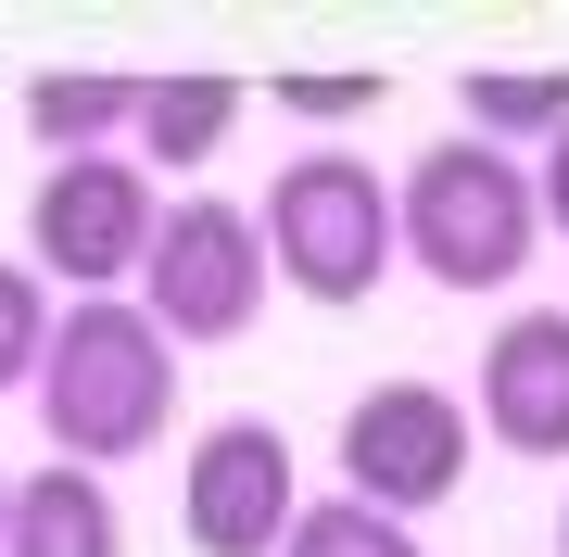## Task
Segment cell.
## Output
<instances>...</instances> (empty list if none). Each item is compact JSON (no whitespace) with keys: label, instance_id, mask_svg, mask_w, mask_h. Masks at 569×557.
Instances as JSON below:
<instances>
[{"label":"cell","instance_id":"cell-1","mask_svg":"<svg viewBox=\"0 0 569 557\" xmlns=\"http://www.w3.org/2000/svg\"><path fill=\"white\" fill-rule=\"evenodd\" d=\"M39 418H51V444H63V469H127L140 444H164V418H178V342L152 330L127 291H89V305H63L51 317V342H39Z\"/></svg>","mask_w":569,"mask_h":557},{"label":"cell","instance_id":"cell-2","mask_svg":"<svg viewBox=\"0 0 569 557\" xmlns=\"http://www.w3.org/2000/svg\"><path fill=\"white\" fill-rule=\"evenodd\" d=\"M545 241L531 216V166L519 152H481V140H430L418 178L392 190V253H418L443 291H507Z\"/></svg>","mask_w":569,"mask_h":557},{"label":"cell","instance_id":"cell-3","mask_svg":"<svg viewBox=\"0 0 569 557\" xmlns=\"http://www.w3.org/2000/svg\"><path fill=\"white\" fill-rule=\"evenodd\" d=\"M253 241H266V279H291L305 305H367L392 267V190L355 166V152H305V166H279V190H266V216H253Z\"/></svg>","mask_w":569,"mask_h":557},{"label":"cell","instance_id":"cell-4","mask_svg":"<svg viewBox=\"0 0 569 557\" xmlns=\"http://www.w3.org/2000/svg\"><path fill=\"white\" fill-rule=\"evenodd\" d=\"M127 305L152 317L164 342H241L266 317V241L228 190H190V203L152 216V253H140V291Z\"/></svg>","mask_w":569,"mask_h":557},{"label":"cell","instance_id":"cell-5","mask_svg":"<svg viewBox=\"0 0 569 557\" xmlns=\"http://www.w3.org/2000/svg\"><path fill=\"white\" fill-rule=\"evenodd\" d=\"M468 444H481V431H468V406L443 380H380V392L342 406V495L418 533V519L468 481Z\"/></svg>","mask_w":569,"mask_h":557},{"label":"cell","instance_id":"cell-6","mask_svg":"<svg viewBox=\"0 0 569 557\" xmlns=\"http://www.w3.org/2000/svg\"><path fill=\"white\" fill-rule=\"evenodd\" d=\"M152 216H164V190L127 166V152H63V166L39 178V203H26V253H39V279H63L89 305V291L140 279Z\"/></svg>","mask_w":569,"mask_h":557},{"label":"cell","instance_id":"cell-7","mask_svg":"<svg viewBox=\"0 0 569 557\" xmlns=\"http://www.w3.org/2000/svg\"><path fill=\"white\" fill-rule=\"evenodd\" d=\"M291 507H305V469H291L279 418H216L178 469V533L203 557H279Z\"/></svg>","mask_w":569,"mask_h":557},{"label":"cell","instance_id":"cell-8","mask_svg":"<svg viewBox=\"0 0 569 557\" xmlns=\"http://www.w3.org/2000/svg\"><path fill=\"white\" fill-rule=\"evenodd\" d=\"M507 456H569V305H519L481 342V418Z\"/></svg>","mask_w":569,"mask_h":557},{"label":"cell","instance_id":"cell-9","mask_svg":"<svg viewBox=\"0 0 569 557\" xmlns=\"http://www.w3.org/2000/svg\"><path fill=\"white\" fill-rule=\"evenodd\" d=\"M228 127H241V89H228V77H140V102H127V140H140V152H127V166L164 190L178 166H216Z\"/></svg>","mask_w":569,"mask_h":557},{"label":"cell","instance_id":"cell-10","mask_svg":"<svg viewBox=\"0 0 569 557\" xmlns=\"http://www.w3.org/2000/svg\"><path fill=\"white\" fill-rule=\"evenodd\" d=\"M0 557H127V519H114V495L89 469H26Z\"/></svg>","mask_w":569,"mask_h":557},{"label":"cell","instance_id":"cell-11","mask_svg":"<svg viewBox=\"0 0 569 557\" xmlns=\"http://www.w3.org/2000/svg\"><path fill=\"white\" fill-rule=\"evenodd\" d=\"M456 115H468L456 140H481V152H519V140L545 152L569 127V63H481V77L456 89Z\"/></svg>","mask_w":569,"mask_h":557},{"label":"cell","instance_id":"cell-12","mask_svg":"<svg viewBox=\"0 0 569 557\" xmlns=\"http://www.w3.org/2000/svg\"><path fill=\"white\" fill-rule=\"evenodd\" d=\"M127 102H140V77H39L26 89V140L51 152H114V127H127Z\"/></svg>","mask_w":569,"mask_h":557},{"label":"cell","instance_id":"cell-13","mask_svg":"<svg viewBox=\"0 0 569 557\" xmlns=\"http://www.w3.org/2000/svg\"><path fill=\"white\" fill-rule=\"evenodd\" d=\"M279 557H418V533L380 519V507H355V495H317V507H291Z\"/></svg>","mask_w":569,"mask_h":557},{"label":"cell","instance_id":"cell-14","mask_svg":"<svg viewBox=\"0 0 569 557\" xmlns=\"http://www.w3.org/2000/svg\"><path fill=\"white\" fill-rule=\"evenodd\" d=\"M39 342H51V291H39V267L0 253V392L39 380Z\"/></svg>","mask_w":569,"mask_h":557},{"label":"cell","instance_id":"cell-15","mask_svg":"<svg viewBox=\"0 0 569 557\" xmlns=\"http://www.w3.org/2000/svg\"><path fill=\"white\" fill-rule=\"evenodd\" d=\"M279 115H305V127H355V115H380V77H279Z\"/></svg>","mask_w":569,"mask_h":557},{"label":"cell","instance_id":"cell-16","mask_svg":"<svg viewBox=\"0 0 569 557\" xmlns=\"http://www.w3.org/2000/svg\"><path fill=\"white\" fill-rule=\"evenodd\" d=\"M531 216H545V228H569V127L545 140V166H531Z\"/></svg>","mask_w":569,"mask_h":557},{"label":"cell","instance_id":"cell-17","mask_svg":"<svg viewBox=\"0 0 569 557\" xmlns=\"http://www.w3.org/2000/svg\"><path fill=\"white\" fill-rule=\"evenodd\" d=\"M0 533H13V469H0Z\"/></svg>","mask_w":569,"mask_h":557},{"label":"cell","instance_id":"cell-18","mask_svg":"<svg viewBox=\"0 0 569 557\" xmlns=\"http://www.w3.org/2000/svg\"><path fill=\"white\" fill-rule=\"evenodd\" d=\"M557 557H569V507H557Z\"/></svg>","mask_w":569,"mask_h":557}]
</instances>
